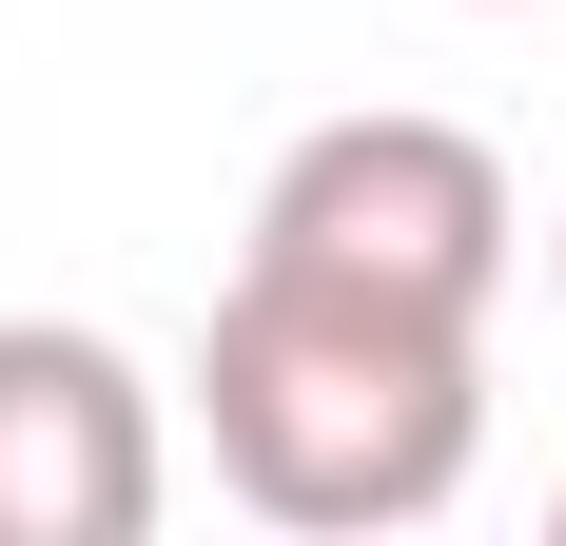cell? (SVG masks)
<instances>
[{
	"mask_svg": "<svg viewBox=\"0 0 566 546\" xmlns=\"http://www.w3.org/2000/svg\"><path fill=\"white\" fill-rule=\"evenodd\" d=\"M196 430H216L234 507H274L313 546L430 527L489 449V332L450 313H371V293H313V273L234 254L216 332H196Z\"/></svg>",
	"mask_w": 566,
	"mask_h": 546,
	"instance_id": "1",
	"label": "cell"
},
{
	"mask_svg": "<svg viewBox=\"0 0 566 546\" xmlns=\"http://www.w3.org/2000/svg\"><path fill=\"white\" fill-rule=\"evenodd\" d=\"M509 157L469 137V117H313L274 157V196H254V273H313V293H371V313H450L489 332V293H509Z\"/></svg>",
	"mask_w": 566,
	"mask_h": 546,
	"instance_id": "2",
	"label": "cell"
},
{
	"mask_svg": "<svg viewBox=\"0 0 566 546\" xmlns=\"http://www.w3.org/2000/svg\"><path fill=\"white\" fill-rule=\"evenodd\" d=\"M157 527V390L78 313H0V546H137Z\"/></svg>",
	"mask_w": 566,
	"mask_h": 546,
	"instance_id": "3",
	"label": "cell"
},
{
	"mask_svg": "<svg viewBox=\"0 0 566 546\" xmlns=\"http://www.w3.org/2000/svg\"><path fill=\"white\" fill-rule=\"evenodd\" d=\"M489 20H527V0H489Z\"/></svg>",
	"mask_w": 566,
	"mask_h": 546,
	"instance_id": "4",
	"label": "cell"
},
{
	"mask_svg": "<svg viewBox=\"0 0 566 546\" xmlns=\"http://www.w3.org/2000/svg\"><path fill=\"white\" fill-rule=\"evenodd\" d=\"M547 273H566V234H547Z\"/></svg>",
	"mask_w": 566,
	"mask_h": 546,
	"instance_id": "5",
	"label": "cell"
}]
</instances>
